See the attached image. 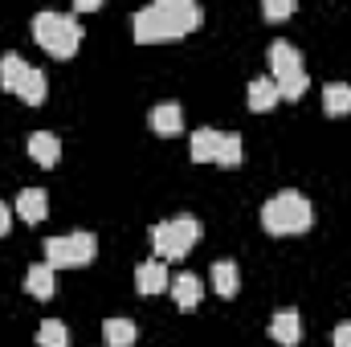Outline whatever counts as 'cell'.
<instances>
[{
    "mask_svg": "<svg viewBox=\"0 0 351 347\" xmlns=\"http://www.w3.org/2000/svg\"><path fill=\"white\" fill-rule=\"evenodd\" d=\"M200 8L192 0H156L143 12H135V41L139 45H160V41H180L196 33Z\"/></svg>",
    "mask_w": 351,
    "mask_h": 347,
    "instance_id": "obj_1",
    "label": "cell"
},
{
    "mask_svg": "<svg viewBox=\"0 0 351 347\" xmlns=\"http://www.w3.org/2000/svg\"><path fill=\"white\" fill-rule=\"evenodd\" d=\"M315 225V208L302 192L286 188L278 196H269L262 204V229L274 237H294V233H306Z\"/></svg>",
    "mask_w": 351,
    "mask_h": 347,
    "instance_id": "obj_2",
    "label": "cell"
},
{
    "mask_svg": "<svg viewBox=\"0 0 351 347\" xmlns=\"http://www.w3.org/2000/svg\"><path fill=\"white\" fill-rule=\"evenodd\" d=\"M33 41L49 58H74L82 45V25L70 12H37L33 16Z\"/></svg>",
    "mask_w": 351,
    "mask_h": 347,
    "instance_id": "obj_3",
    "label": "cell"
},
{
    "mask_svg": "<svg viewBox=\"0 0 351 347\" xmlns=\"http://www.w3.org/2000/svg\"><path fill=\"white\" fill-rule=\"evenodd\" d=\"M200 241V221L196 217H172V221H160L152 229V250L160 261H180L192 254V246Z\"/></svg>",
    "mask_w": 351,
    "mask_h": 347,
    "instance_id": "obj_4",
    "label": "cell"
},
{
    "mask_svg": "<svg viewBox=\"0 0 351 347\" xmlns=\"http://www.w3.org/2000/svg\"><path fill=\"white\" fill-rule=\"evenodd\" d=\"M98 254V237L78 229V233H66V237H49L45 241V265L53 270H78V265H90Z\"/></svg>",
    "mask_w": 351,
    "mask_h": 347,
    "instance_id": "obj_5",
    "label": "cell"
},
{
    "mask_svg": "<svg viewBox=\"0 0 351 347\" xmlns=\"http://www.w3.org/2000/svg\"><path fill=\"white\" fill-rule=\"evenodd\" d=\"M265 62H269V70H274V82H282V78H290V74L302 70V53H298L290 41H274V45L265 49Z\"/></svg>",
    "mask_w": 351,
    "mask_h": 347,
    "instance_id": "obj_6",
    "label": "cell"
},
{
    "mask_svg": "<svg viewBox=\"0 0 351 347\" xmlns=\"http://www.w3.org/2000/svg\"><path fill=\"white\" fill-rule=\"evenodd\" d=\"M221 143H225V135H221V131H213V127H200V131H192V143H188V156H192V164H217V156H221Z\"/></svg>",
    "mask_w": 351,
    "mask_h": 347,
    "instance_id": "obj_7",
    "label": "cell"
},
{
    "mask_svg": "<svg viewBox=\"0 0 351 347\" xmlns=\"http://www.w3.org/2000/svg\"><path fill=\"white\" fill-rule=\"evenodd\" d=\"M29 156H33L37 168H58V160H62V139L49 135V131H33V135H29Z\"/></svg>",
    "mask_w": 351,
    "mask_h": 347,
    "instance_id": "obj_8",
    "label": "cell"
},
{
    "mask_svg": "<svg viewBox=\"0 0 351 347\" xmlns=\"http://www.w3.org/2000/svg\"><path fill=\"white\" fill-rule=\"evenodd\" d=\"M168 286H172V278H168L164 261H143V265L135 270V290H139L143 298H152V294H164Z\"/></svg>",
    "mask_w": 351,
    "mask_h": 347,
    "instance_id": "obj_9",
    "label": "cell"
},
{
    "mask_svg": "<svg viewBox=\"0 0 351 347\" xmlns=\"http://www.w3.org/2000/svg\"><path fill=\"white\" fill-rule=\"evenodd\" d=\"M269 339L282 344V347H298L302 327H298V311H294V307H286V311H278V315L269 319Z\"/></svg>",
    "mask_w": 351,
    "mask_h": 347,
    "instance_id": "obj_10",
    "label": "cell"
},
{
    "mask_svg": "<svg viewBox=\"0 0 351 347\" xmlns=\"http://www.w3.org/2000/svg\"><path fill=\"white\" fill-rule=\"evenodd\" d=\"M168 290H172V298H176L180 311H196V307H200V294H204V282H200L196 274H176Z\"/></svg>",
    "mask_w": 351,
    "mask_h": 347,
    "instance_id": "obj_11",
    "label": "cell"
},
{
    "mask_svg": "<svg viewBox=\"0 0 351 347\" xmlns=\"http://www.w3.org/2000/svg\"><path fill=\"white\" fill-rule=\"evenodd\" d=\"M25 290L33 294V298H41V302H49L53 294H58V278H53V265H45V261H37L29 274H25Z\"/></svg>",
    "mask_w": 351,
    "mask_h": 347,
    "instance_id": "obj_12",
    "label": "cell"
},
{
    "mask_svg": "<svg viewBox=\"0 0 351 347\" xmlns=\"http://www.w3.org/2000/svg\"><path fill=\"white\" fill-rule=\"evenodd\" d=\"M152 131L160 135V139H172L184 131V110L176 106V102H160L156 110H152Z\"/></svg>",
    "mask_w": 351,
    "mask_h": 347,
    "instance_id": "obj_13",
    "label": "cell"
},
{
    "mask_svg": "<svg viewBox=\"0 0 351 347\" xmlns=\"http://www.w3.org/2000/svg\"><path fill=\"white\" fill-rule=\"evenodd\" d=\"M45 213H49V196H45L41 188H25V192L16 196V217H21V221L37 225V221H45Z\"/></svg>",
    "mask_w": 351,
    "mask_h": 347,
    "instance_id": "obj_14",
    "label": "cell"
},
{
    "mask_svg": "<svg viewBox=\"0 0 351 347\" xmlns=\"http://www.w3.org/2000/svg\"><path fill=\"white\" fill-rule=\"evenodd\" d=\"M45 94H49V82H45V70H37V66H29V74L21 78V86L12 98H21L25 106H41L45 102Z\"/></svg>",
    "mask_w": 351,
    "mask_h": 347,
    "instance_id": "obj_15",
    "label": "cell"
},
{
    "mask_svg": "<svg viewBox=\"0 0 351 347\" xmlns=\"http://www.w3.org/2000/svg\"><path fill=\"white\" fill-rule=\"evenodd\" d=\"M25 74H29V62H25L21 53H4V58H0V90L16 94V86H21Z\"/></svg>",
    "mask_w": 351,
    "mask_h": 347,
    "instance_id": "obj_16",
    "label": "cell"
},
{
    "mask_svg": "<svg viewBox=\"0 0 351 347\" xmlns=\"http://www.w3.org/2000/svg\"><path fill=\"white\" fill-rule=\"evenodd\" d=\"M323 110H327L331 119L351 115V86H343V82H327V86H323Z\"/></svg>",
    "mask_w": 351,
    "mask_h": 347,
    "instance_id": "obj_17",
    "label": "cell"
},
{
    "mask_svg": "<svg viewBox=\"0 0 351 347\" xmlns=\"http://www.w3.org/2000/svg\"><path fill=\"white\" fill-rule=\"evenodd\" d=\"M102 344L106 347H131L135 344V323L131 319H106L102 323Z\"/></svg>",
    "mask_w": 351,
    "mask_h": 347,
    "instance_id": "obj_18",
    "label": "cell"
},
{
    "mask_svg": "<svg viewBox=\"0 0 351 347\" xmlns=\"http://www.w3.org/2000/svg\"><path fill=\"white\" fill-rule=\"evenodd\" d=\"M274 102H282L274 78H254V82H250V110L262 115V110H274Z\"/></svg>",
    "mask_w": 351,
    "mask_h": 347,
    "instance_id": "obj_19",
    "label": "cell"
},
{
    "mask_svg": "<svg viewBox=\"0 0 351 347\" xmlns=\"http://www.w3.org/2000/svg\"><path fill=\"white\" fill-rule=\"evenodd\" d=\"M213 286H217L221 298H233V294H237V265H233L229 258L213 265Z\"/></svg>",
    "mask_w": 351,
    "mask_h": 347,
    "instance_id": "obj_20",
    "label": "cell"
},
{
    "mask_svg": "<svg viewBox=\"0 0 351 347\" xmlns=\"http://www.w3.org/2000/svg\"><path fill=\"white\" fill-rule=\"evenodd\" d=\"M37 347H70V331L62 319H45L37 327Z\"/></svg>",
    "mask_w": 351,
    "mask_h": 347,
    "instance_id": "obj_21",
    "label": "cell"
},
{
    "mask_svg": "<svg viewBox=\"0 0 351 347\" xmlns=\"http://www.w3.org/2000/svg\"><path fill=\"white\" fill-rule=\"evenodd\" d=\"M241 160H245V147H241V139H237V135H225V143H221V156H217V168H241Z\"/></svg>",
    "mask_w": 351,
    "mask_h": 347,
    "instance_id": "obj_22",
    "label": "cell"
},
{
    "mask_svg": "<svg viewBox=\"0 0 351 347\" xmlns=\"http://www.w3.org/2000/svg\"><path fill=\"white\" fill-rule=\"evenodd\" d=\"M274 86H278V98L294 102V98L306 94V70H298V74H290V78H282V82H274Z\"/></svg>",
    "mask_w": 351,
    "mask_h": 347,
    "instance_id": "obj_23",
    "label": "cell"
},
{
    "mask_svg": "<svg viewBox=\"0 0 351 347\" xmlns=\"http://www.w3.org/2000/svg\"><path fill=\"white\" fill-rule=\"evenodd\" d=\"M262 16L265 21H286V16H294V0H265Z\"/></svg>",
    "mask_w": 351,
    "mask_h": 347,
    "instance_id": "obj_24",
    "label": "cell"
},
{
    "mask_svg": "<svg viewBox=\"0 0 351 347\" xmlns=\"http://www.w3.org/2000/svg\"><path fill=\"white\" fill-rule=\"evenodd\" d=\"M335 347H351V323H339L335 327Z\"/></svg>",
    "mask_w": 351,
    "mask_h": 347,
    "instance_id": "obj_25",
    "label": "cell"
},
{
    "mask_svg": "<svg viewBox=\"0 0 351 347\" xmlns=\"http://www.w3.org/2000/svg\"><path fill=\"white\" fill-rule=\"evenodd\" d=\"M12 229V213H8V204H0V237Z\"/></svg>",
    "mask_w": 351,
    "mask_h": 347,
    "instance_id": "obj_26",
    "label": "cell"
}]
</instances>
